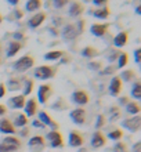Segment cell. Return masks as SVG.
Instances as JSON below:
<instances>
[{"instance_id": "277c9868", "label": "cell", "mask_w": 141, "mask_h": 152, "mask_svg": "<svg viewBox=\"0 0 141 152\" xmlns=\"http://www.w3.org/2000/svg\"><path fill=\"white\" fill-rule=\"evenodd\" d=\"M140 126H141V118L140 115H136V116H132V118H127L122 122V127L129 130L132 133H137L140 130Z\"/></svg>"}, {"instance_id": "91938a15", "label": "cell", "mask_w": 141, "mask_h": 152, "mask_svg": "<svg viewBox=\"0 0 141 152\" xmlns=\"http://www.w3.org/2000/svg\"><path fill=\"white\" fill-rule=\"evenodd\" d=\"M3 64V60H1V57H0V65Z\"/></svg>"}, {"instance_id": "3957f363", "label": "cell", "mask_w": 141, "mask_h": 152, "mask_svg": "<svg viewBox=\"0 0 141 152\" xmlns=\"http://www.w3.org/2000/svg\"><path fill=\"white\" fill-rule=\"evenodd\" d=\"M45 140L48 141V145L51 148H62L64 147V138H62V134L58 130H50L46 134Z\"/></svg>"}, {"instance_id": "60d3db41", "label": "cell", "mask_w": 141, "mask_h": 152, "mask_svg": "<svg viewBox=\"0 0 141 152\" xmlns=\"http://www.w3.org/2000/svg\"><path fill=\"white\" fill-rule=\"evenodd\" d=\"M85 20H79L76 22V25H75V28H76V32L77 35H80V33H83V31H85Z\"/></svg>"}, {"instance_id": "5bb4252c", "label": "cell", "mask_w": 141, "mask_h": 152, "mask_svg": "<svg viewBox=\"0 0 141 152\" xmlns=\"http://www.w3.org/2000/svg\"><path fill=\"white\" fill-rule=\"evenodd\" d=\"M90 144H91V147H93L94 149L102 148V147L107 144V137H105L100 130H97L96 133H93V136H91V141H90Z\"/></svg>"}, {"instance_id": "4fadbf2b", "label": "cell", "mask_w": 141, "mask_h": 152, "mask_svg": "<svg viewBox=\"0 0 141 152\" xmlns=\"http://www.w3.org/2000/svg\"><path fill=\"white\" fill-rule=\"evenodd\" d=\"M64 28L61 31V36L65 42H72L73 39H76L77 36V32H76V28L73 24H68V25H62Z\"/></svg>"}, {"instance_id": "484cf974", "label": "cell", "mask_w": 141, "mask_h": 152, "mask_svg": "<svg viewBox=\"0 0 141 152\" xmlns=\"http://www.w3.org/2000/svg\"><path fill=\"white\" fill-rule=\"evenodd\" d=\"M21 87H22V80L17 79V77H11V79H8L6 90L8 88L10 91H18V90H21Z\"/></svg>"}, {"instance_id": "f907efd6", "label": "cell", "mask_w": 141, "mask_h": 152, "mask_svg": "<svg viewBox=\"0 0 141 152\" xmlns=\"http://www.w3.org/2000/svg\"><path fill=\"white\" fill-rule=\"evenodd\" d=\"M140 53H141L140 48H136V50H134V61H136L137 64H140Z\"/></svg>"}, {"instance_id": "7c38bea8", "label": "cell", "mask_w": 141, "mask_h": 152, "mask_svg": "<svg viewBox=\"0 0 141 152\" xmlns=\"http://www.w3.org/2000/svg\"><path fill=\"white\" fill-rule=\"evenodd\" d=\"M0 133L4 134V136H14L17 133V129L12 126L10 119L1 118V119H0Z\"/></svg>"}, {"instance_id": "b9f144b4", "label": "cell", "mask_w": 141, "mask_h": 152, "mask_svg": "<svg viewBox=\"0 0 141 152\" xmlns=\"http://www.w3.org/2000/svg\"><path fill=\"white\" fill-rule=\"evenodd\" d=\"M116 65H111V66H107V68L104 69V71H102V75H113V73L116 72Z\"/></svg>"}, {"instance_id": "816d5d0a", "label": "cell", "mask_w": 141, "mask_h": 152, "mask_svg": "<svg viewBox=\"0 0 141 152\" xmlns=\"http://www.w3.org/2000/svg\"><path fill=\"white\" fill-rule=\"evenodd\" d=\"M6 93H7V90H6V84L0 83V98H3V97L6 96Z\"/></svg>"}, {"instance_id": "e575fe53", "label": "cell", "mask_w": 141, "mask_h": 152, "mask_svg": "<svg viewBox=\"0 0 141 152\" xmlns=\"http://www.w3.org/2000/svg\"><path fill=\"white\" fill-rule=\"evenodd\" d=\"M127 62H129V54L125 51H122L121 54H119V57H118V64H116V68L122 69L125 68L126 65H127Z\"/></svg>"}, {"instance_id": "ffe728a7", "label": "cell", "mask_w": 141, "mask_h": 152, "mask_svg": "<svg viewBox=\"0 0 141 152\" xmlns=\"http://www.w3.org/2000/svg\"><path fill=\"white\" fill-rule=\"evenodd\" d=\"M108 26H109L108 24H93L90 26V32L93 33L94 36L101 37V36H104V35H107Z\"/></svg>"}, {"instance_id": "680465c9", "label": "cell", "mask_w": 141, "mask_h": 152, "mask_svg": "<svg viewBox=\"0 0 141 152\" xmlns=\"http://www.w3.org/2000/svg\"><path fill=\"white\" fill-rule=\"evenodd\" d=\"M3 21H4V17L1 15V12H0V24H1V22H3Z\"/></svg>"}, {"instance_id": "bcb514c9", "label": "cell", "mask_w": 141, "mask_h": 152, "mask_svg": "<svg viewBox=\"0 0 141 152\" xmlns=\"http://www.w3.org/2000/svg\"><path fill=\"white\" fill-rule=\"evenodd\" d=\"M32 126L33 127H36V129H45L46 126L43 123H42L39 119H35V120H32Z\"/></svg>"}, {"instance_id": "d590c367", "label": "cell", "mask_w": 141, "mask_h": 152, "mask_svg": "<svg viewBox=\"0 0 141 152\" xmlns=\"http://www.w3.org/2000/svg\"><path fill=\"white\" fill-rule=\"evenodd\" d=\"M18 149L20 148H17V147L8 144V142H6V141H3V140L0 142V152H15V151H18Z\"/></svg>"}, {"instance_id": "db71d44e", "label": "cell", "mask_w": 141, "mask_h": 152, "mask_svg": "<svg viewBox=\"0 0 141 152\" xmlns=\"http://www.w3.org/2000/svg\"><path fill=\"white\" fill-rule=\"evenodd\" d=\"M12 36H15L14 39H15V42H20V39H22L24 37V33H20V32H15Z\"/></svg>"}, {"instance_id": "11a10c76", "label": "cell", "mask_w": 141, "mask_h": 152, "mask_svg": "<svg viewBox=\"0 0 141 152\" xmlns=\"http://www.w3.org/2000/svg\"><path fill=\"white\" fill-rule=\"evenodd\" d=\"M10 6H12V7H17L18 6V3H20V0H6Z\"/></svg>"}, {"instance_id": "ee69618b", "label": "cell", "mask_w": 141, "mask_h": 152, "mask_svg": "<svg viewBox=\"0 0 141 152\" xmlns=\"http://www.w3.org/2000/svg\"><path fill=\"white\" fill-rule=\"evenodd\" d=\"M93 1V4L96 6V7H104V6H107V3H108V0H91Z\"/></svg>"}, {"instance_id": "7dc6e473", "label": "cell", "mask_w": 141, "mask_h": 152, "mask_svg": "<svg viewBox=\"0 0 141 152\" xmlns=\"http://www.w3.org/2000/svg\"><path fill=\"white\" fill-rule=\"evenodd\" d=\"M132 152H141V142L140 141L134 142V145L132 147Z\"/></svg>"}, {"instance_id": "d6986e66", "label": "cell", "mask_w": 141, "mask_h": 152, "mask_svg": "<svg viewBox=\"0 0 141 152\" xmlns=\"http://www.w3.org/2000/svg\"><path fill=\"white\" fill-rule=\"evenodd\" d=\"M127 40H129V32L122 31V32H119L116 36L113 37V46L118 48L125 47L126 44H127Z\"/></svg>"}, {"instance_id": "f6af8a7d", "label": "cell", "mask_w": 141, "mask_h": 152, "mask_svg": "<svg viewBox=\"0 0 141 152\" xmlns=\"http://www.w3.org/2000/svg\"><path fill=\"white\" fill-rule=\"evenodd\" d=\"M89 68L94 69V71H100V69L102 68V64H101L100 61H98V62H90V64H89Z\"/></svg>"}, {"instance_id": "c3c4849f", "label": "cell", "mask_w": 141, "mask_h": 152, "mask_svg": "<svg viewBox=\"0 0 141 152\" xmlns=\"http://www.w3.org/2000/svg\"><path fill=\"white\" fill-rule=\"evenodd\" d=\"M20 136L21 137H28L29 136V127H26V126H25V127H22L20 130Z\"/></svg>"}, {"instance_id": "8992f818", "label": "cell", "mask_w": 141, "mask_h": 152, "mask_svg": "<svg viewBox=\"0 0 141 152\" xmlns=\"http://www.w3.org/2000/svg\"><path fill=\"white\" fill-rule=\"evenodd\" d=\"M108 90H109V94L112 97H118L121 96L122 90H123V82L121 80L119 76H113L111 82H109V86H108Z\"/></svg>"}, {"instance_id": "2e32d148", "label": "cell", "mask_w": 141, "mask_h": 152, "mask_svg": "<svg viewBox=\"0 0 141 152\" xmlns=\"http://www.w3.org/2000/svg\"><path fill=\"white\" fill-rule=\"evenodd\" d=\"M24 111H25V116L26 118H32L37 113V100L35 98H29L26 100L24 105Z\"/></svg>"}, {"instance_id": "d6a6232c", "label": "cell", "mask_w": 141, "mask_h": 152, "mask_svg": "<svg viewBox=\"0 0 141 152\" xmlns=\"http://www.w3.org/2000/svg\"><path fill=\"white\" fill-rule=\"evenodd\" d=\"M108 113H109V122H116V120L121 119V116H122L119 107H111Z\"/></svg>"}, {"instance_id": "8d00e7d4", "label": "cell", "mask_w": 141, "mask_h": 152, "mask_svg": "<svg viewBox=\"0 0 141 152\" xmlns=\"http://www.w3.org/2000/svg\"><path fill=\"white\" fill-rule=\"evenodd\" d=\"M51 108H53V109H56V111H64V109L68 108V104H66V102H65V101L62 100V98H58L56 104H53V105H51Z\"/></svg>"}, {"instance_id": "f1b7e54d", "label": "cell", "mask_w": 141, "mask_h": 152, "mask_svg": "<svg viewBox=\"0 0 141 152\" xmlns=\"http://www.w3.org/2000/svg\"><path fill=\"white\" fill-rule=\"evenodd\" d=\"M82 56L85 58H87V60H91V58H96L98 56V50L94 48L93 46H87V47H85L82 50Z\"/></svg>"}, {"instance_id": "6f0895ef", "label": "cell", "mask_w": 141, "mask_h": 152, "mask_svg": "<svg viewBox=\"0 0 141 152\" xmlns=\"http://www.w3.org/2000/svg\"><path fill=\"white\" fill-rule=\"evenodd\" d=\"M136 14H137V15H140V4H137V6H136Z\"/></svg>"}, {"instance_id": "836d02e7", "label": "cell", "mask_w": 141, "mask_h": 152, "mask_svg": "<svg viewBox=\"0 0 141 152\" xmlns=\"http://www.w3.org/2000/svg\"><path fill=\"white\" fill-rule=\"evenodd\" d=\"M107 137L112 141H121L122 138H123V130H122V129H113V130H111V132L108 133Z\"/></svg>"}, {"instance_id": "d4e9b609", "label": "cell", "mask_w": 141, "mask_h": 152, "mask_svg": "<svg viewBox=\"0 0 141 152\" xmlns=\"http://www.w3.org/2000/svg\"><path fill=\"white\" fill-rule=\"evenodd\" d=\"M33 87H35V82L32 79H28V77H25L22 79V96H29L31 93H32Z\"/></svg>"}, {"instance_id": "7bdbcfd3", "label": "cell", "mask_w": 141, "mask_h": 152, "mask_svg": "<svg viewBox=\"0 0 141 152\" xmlns=\"http://www.w3.org/2000/svg\"><path fill=\"white\" fill-rule=\"evenodd\" d=\"M119 54H121V51H119V50H113L111 54H108V61H109V62H113V61H116L118 57H119Z\"/></svg>"}, {"instance_id": "f546056e", "label": "cell", "mask_w": 141, "mask_h": 152, "mask_svg": "<svg viewBox=\"0 0 141 152\" xmlns=\"http://www.w3.org/2000/svg\"><path fill=\"white\" fill-rule=\"evenodd\" d=\"M130 94L133 97L134 100H140L141 98V84L140 80H136L133 84H132V88H130Z\"/></svg>"}, {"instance_id": "94428289", "label": "cell", "mask_w": 141, "mask_h": 152, "mask_svg": "<svg viewBox=\"0 0 141 152\" xmlns=\"http://www.w3.org/2000/svg\"><path fill=\"white\" fill-rule=\"evenodd\" d=\"M0 53H1V44H0Z\"/></svg>"}, {"instance_id": "8fae6325", "label": "cell", "mask_w": 141, "mask_h": 152, "mask_svg": "<svg viewBox=\"0 0 141 152\" xmlns=\"http://www.w3.org/2000/svg\"><path fill=\"white\" fill-rule=\"evenodd\" d=\"M68 144L69 147L72 148H80L82 145L85 144V138L80 134V132H76V130H72L68 136Z\"/></svg>"}, {"instance_id": "9f6ffc18", "label": "cell", "mask_w": 141, "mask_h": 152, "mask_svg": "<svg viewBox=\"0 0 141 152\" xmlns=\"http://www.w3.org/2000/svg\"><path fill=\"white\" fill-rule=\"evenodd\" d=\"M53 22H54V26H61V24H62V18H57V20H53Z\"/></svg>"}, {"instance_id": "4316f807", "label": "cell", "mask_w": 141, "mask_h": 152, "mask_svg": "<svg viewBox=\"0 0 141 152\" xmlns=\"http://www.w3.org/2000/svg\"><path fill=\"white\" fill-rule=\"evenodd\" d=\"M24 10H21V8H14L10 14H8L7 17H6V20L8 21V22H15V21H20L22 17H24Z\"/></svg>"}, {"instance_id": "ab89813d", "label": "cell", "mask_w": 141, "mask_h": 152, "mask_svg": "<svg viewBox=\"0 0 141 152\" xmlns=\"http://www.w3.org/2000/svg\"><path fill=\"white\" fill-rule=\"evenodd\" d=\"M105 122H107V119H105V116H104V115H98V116H97L96 124H94L97 130H100L101 127H104V126H105Z\"/></svg>"}, {"instance_id": "603a6c76", "label": "cell", "mask_w": 141, "mask_h": 152, "mask_svg": "<svg viewBox=\"0 0 141 152\" xmlns=\"http://www.w3.org/2000/svg\"><path fill=\"white\" fill-rule=\"evenodd\" d=\"M21 48H22V43H21V42H15V40H12V42H10V44H8L6 54H7L8 58H10V57H14V56H17V54L20 53Z\"/></svg>"}, {"instance_id": "cb8c5ba5", "label": "cell", "mask_w": 141, "mask_h": 152, "mask_svg": "<svg viewBox=\"0 0 141 152\" xmlns=\"http://www.w3.org/2000/svg\"><path fill=\"white\" fill-rule=\"evenodd\" d=\"M43 6L42 0H28L25 4V11L28 12H37Z\"/></svg>"}, {"instance_id": "4dcf8cb0", "label": "cell", "mask_w": 141, "mask_h": 152, "mask_svg": "<svg viewBox=\"0 0 141 152\" xmlns=\"http://www.w3.org/2000/svg\"><path fill=\"white\" fill-rule=\"evenodd\" d=\"M136 71L134 69H126V71H123V72L119 75V77H121L122 82H132V80L136 79Z\"/></svg>"}, {"instance_id": "9c48e42d", "label": "cell", "mask_w": 141, "mask_h": 152, "mask_svg": "<svg viewBox=\"0 0 141 152\" xmlns=\"http://www.w3.org/2000/svg\"><path fill=\"white\" fill-rule=\"evenodd\" d=\"M46 18H47V14H46L45 11H37L35 12L31 18L28 20V26L31 29H36L39 28L43 22L46 21Z\"/></svg>"}, {"instance_id": "52a82bcc", "label": "cell", "mask_w": 141, "mask_h": 152, "mask_svg": "<svg viewBox=\"0 0 141 152\" xmlns=\"http://www.w3.org/2000/svg\"><path fill=\"white\" fill-rule=\"evenodd\" d=\"M86 115H87L86 109H83V108H75V109H72V111H71L69 118H71V120H72L75 124L82 126V124L86 123Z\"/></svg>"}, {"instance_id": "ac0fdd59", "label": "cell", "mask_w": 141, "mask_h": 152, "mask_svg": "<svg viewBox=\"0 0 141 152\" xmlns=\"http://www.w3.org/2000/svg\"><path fill=\"white\" fill-rule=\"evenodd\" d=\"M25 102H26V98H25L22 94H18V96H14L8 100V107L12 109H22L24 108Z\"/></svg>"}, {"instance_id": "44dd1931", "label": "cell", "mask_w": 141, "mask_h": 152, "mask_svg": "<svg viewBox=\"0 0 141 152\" xmlns=\"http://www.w3.org/2000/svg\"><path fill=\"white\" fill-rule=\"evenodd\" d=\"M11 123L14 127H25L26 124H28V118L25 116V113H14V119L11 120Z\"/></svg>"}, {"instance_id": "7402d4cb", "label": "cell", "mask_w": 141, "mask_h": 152, "mask_svg": "<svg viewBox=\"0 0 141 152\" xmlns=\"http://www.w3.org/2000/svg\"><path fill=\"white\" fill-rule=\"evenodd\" d=\"M90 12L93 14V17L98 18V20H107L111 14V10H109L108 6H104V7H100L97 10H90Z\"/></svg>"}, {"instance_id": "681fc988", "label": "cell", "mask_w": 141, "mask_h": 152, "mask_svg": "<svg viewBox=\"0 0 141 152\" xmlns=\"http://www.w3.org/2000/svg\"><path fill=\"white\" fill-rule=\"evenodd\" d=\"M129 97H125V96H123V97H119V105H121V107H122V105H125V107H126V104H129Z\"/></svg>"}, {"instance_id": "ba28073f", "label": "cell", "mask_w": 141, "mask_h": 152, "mask_svg": "<svg viewBox=\"0 0 141 152\" xmlns=\"http://www.w3.org/2000/svg\"><path fill=\"white\" fill-rule=\"evenodd\" d=\"M53 94V87L50 84H42L37 88V100L40 104H47L48 98L51 97Z\"/></svg>"}, {"instance_id": "7a4b0ae2", "label": "cell", "mask_w": 141, "mask_h": 152, "mask_svg": "<svg viewBox=\"0 0 141 152\" xmlns=\"http://www.w3.org/2000/svg\"><path fill=\"white\" fill-rule=\"evenodd\" d=\"M35 65V58L31 56H24L18 58V60L12 64V68L15 69L17 72H26L28 69H31Z\"/></svg>"}, {"instance_id": "1f68e13d", "label": "cell", "mask_w": 141, "mask_h": 152, "mask_svg": "<svg viewBox=\"0 0 141 152\" xmlns=\"http://www.w3.org/2000/svg\"><path fill=\"white\" fill-rule=\"evenodd\" d=\"M64 54H65V53L61 51V50H53V51L46 53V54H45V60H47V61H57V60H60Z\"/></svg>"}, {"instance_id": "74e56055", "label": "cell", "mask_w": 141, "mask_h": 152, "mask_svg": "<svg viewBox=\"0 0 141 152\" xmlns=\"http://www.w3.org/2000/svg\"><path fill=\"white\" fill-rule=\"evenodd\" d=\"M113 152H129V148H127V145L125 142H122V141H116V144L113 145L112 148Z\"/></svg>"}, {"instance_id": "5b68a950", "label": "cell", "mask_w": 141, "mask_h": 152, "mask_svg": "<svg viewBox=\"0 0 141 152\" xmlns=\"http://www.w3.org/2000/svg\"><path fill=\"white\" fill-rule=\"evenodd\" d=\"M28 147L31 152H42L46 148V140L43 136H33L29 138Z\"/></svg>"}, {"instance_id": "9a60e30c", "label": "cell", "mask_w": 141, "mask_h": 152, "mask_svg": "<svg viewBox=\"0 0 141 152\" xmlns=\"http://www.w3.org/2000/svg\"><path fill=\"white\" fill-rule=\"evenodd\" d=\"M37 118H39V120H40V122L45 124V126L51 127V130H58V129H60L58 123H57L56 120H53L51 116L48 115L46 111H40V112H39V115H37Z\"/></svg>"}, {"instance_id": "e0dca14e", "label": "cell", "mask_w": 141, "mask_h": 152, "mask_svg": "<svg viewBox=\"0 0 141 152\" xmlns=\"http://www.w3.org/2000/svg\"><path fill=\"white\" fill-rule=\"evenodd\" d=\"M85 11V6L82 1H72V3L69 4V10H68V14L69 17H73V18H77L79 15H82Z\"/></svg>"}, {"instance_id": "f35d334b", "label": "cell", "mask_w": 141, "mask_h": 152, "mask_svg": "<svg viewBox=\"0 0 141 152\" xmlns=\"http://www.w3.org/2000/svg\"><path fill=\"white\" fill-rule=\"evenodd\" d=\"M69 1H71V0H51V4H53V7L54 8L61 10V8H64Z\"/></svg>"}, {"instance_id": "f5cc1de1", "label": "cell", "mask_w": 141, "mask_h": 152, "mask_svg": "<svg viewBox=\"0 0 141 152\" xmlns=\"http://www.w3.org/2000/svg\"><path fill=\"white\" fill-rule=\"evenodd\" d=\"M6 113H7V107L3 104H0V118L3 115H6Z\"/></svg>"}, {"instance_id": "30bf717a", "label": "cell", "mask_w": 141, "mask_h": 152, "mask_svg": "<svg viewBox=\"0 0 141 152\" xmlns=\"http://www.w3.org/2000/svg\"><path fill=\"white\" fill-rule=\"evenodd\" d=\"M71 98H72V101L75 104L80 105V107L89 104V101H90L89 93L85 91V90H75V91L72 93V97H71Z\"/></svg>"}, {"instance_id": "83f0119b", "label": "cell", "mask_w": 141, "mask_h": 152, "mask_svg": "<svg viewBox=\"0 0 141 152\" xmlns=\"http://www.w3.org/2000/svg\"><path fill=\"white\" fill-rule=\"evenodd\" d=\"M140 111H141V108L137 101H129V104H126V112L129 113V115L136 116L140 113Z\"/></svg>"}, {"instance_id": "6da1fadb", "label": "cell", "mask_w": 141, "mask_h": 152, "mask_svg": "<svg viewBox=\"0 0 141 152\" xmlns=\"http://www.w3.org/2000/svg\"><path fill=\"white\" fill-rule=\"evenodd\" d=\"M56 75H57L56 68H53V66H50V65H40V66L35 68V71H33V76L39 80L53 79Z\"/></svg>"}]
</instances>
